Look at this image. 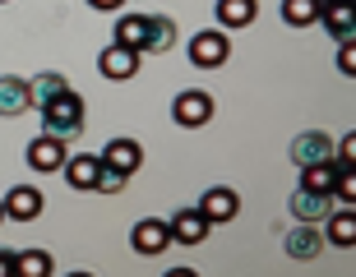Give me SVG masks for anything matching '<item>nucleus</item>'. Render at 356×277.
I'll list each match as a JSON object with an SVG mask.
<instances>
[{
    "label": "nucleus",
    "mask_w": 356,
    "mask_h": 277,
    "mask_svg": "<svg viewBox=\"0 0 356 277\" xmlns=\"http://www.w3.org/2000/svg\"><path fill=\"white\" fill-rule=\"evenodd\" d=\"M33 111V92H28V79H14V74H0V116H24Z\"/></svg>",
    "instance_id": "obj_14"
},
{
    "label": "nucleus",
    "mask_w": 356,
    "mask_h": 277,
    "mask_svg": "<svg viewBox=\"0 0 356 277\" xmlns=\"http://www.w3.org/2000/svg\"><path fill=\"white\" fill-rule=\"evenodd\" d=\"M0 203H5V217H14V222H33V217L47 208L42 190H33V185H14V190L0 199Z\"/></svg>",
    "instance_id": "obj_10"
},
{
    "label": "nucleus",
    "mask_w": 356,
    "mask_h": 277,
    "mask_svg": "<svg viewBox=\"0 0 356 277\" xmlns=\"http://www.w3.org/2000/svg\"><path fill=\"white\" fill-rule=\"evenodd\" d=\"M0 277H14V254L0 250Z\"/></svg>",
    "instance_id": "obj_29"
},
{
    "label": "nucleus",
    "mask_w": 356,
    "mask_h": 277,
    "mask_svg": "<svg viewBox=\"0 0 356 277\" xmlns=\"http://www.w3.org/2000/svg\"><path fill=\"white\" fill-rule=\"evenodd\" d=\"M0 222H5V203H0Z\"/></svg>",
    "instance_id": "obj_30"
},
{
    "label": "nucleus",
    "mask_w": 356,
    "mask_h": 277,
    "mask_svg": "<svg viewBox=\"0 0 356 277\" xmlns=\"http://www.w3.org/2000/svg\"><path fill=\"white\" fill-rule=\"evenodd\" d=\"M199 212L209 217V226H218V222H236L241 194H236V190H227V185H213L209 194L199 199Z\"/></svg>",
    "instance_id": "obj_6"
},
{
    "label": "nucleus",
    "mask_w": 356,
    "mask_h": 277,
    "mask_svg": "<svg viewBox=\"0 0 356 277\" xmlns=\"http://www.w3.org/2000/svg\"><path fill=\"white\" fill-rule=\"evenodd\" d=\"M130 245L139 254H148V259H153V254H162L167 245H176V240H172V226L162 222V217H144V222H134Z\"/></svg>",
    "instance_id": "obj_5"
},
{
    "label": "nucleus",
    "mask_w": 356,
    "mask_h": 277,
    "mask_svg": "<svg viewBox=\"0 0 356 277\" xmlns=\"http://www.w3.org/2000/svg\"><path fill=\"white\" fill-rule=\"evenodd\" d=\"M291 217H296V222H324V217H329V194H315V190H305V185H296V194H291Z\"/></svg>",
    "instance_id": "obj_15"
},
{
    "label": "nucleus",
    "mask_w": 356,
    "mask_h": 277,
    "mask_svg": "<svg viewBox=\"0 0 356 277\" xmlns=\"http://www.w3.org/2000/svg\"><path fill=\"white\" fill-rule=\"evenodd\" d=\"M125 181H130V176L125 171H116V167H97V181H92V190H97V194H120V190H125Z\"/></svg>",
    "instance_id": "obj_25"
},
{
    "label": "nucleus",
    "mask_w": 356,
    "mask_h": 277,
    "mask_svg": "<svg viewBox=\"0 0 356 277\" xmlns=\"http://www.w3.org/2000/svg\"><path fill=\"white\" fill-rule=\"evenodd\" d=\"M92 10H102V14H111V10H120V5H125V0H88Z\"/></svg>",
    "instance_id": "obj_28"
},
{
    "label": "nucleus",
    "mask_w": 356,
    "mask_h": 277,
    "mask_svg": "<svg viewBox=\"0 0 356 277\" xmlns=\"http://www.w3.org/2000/svg\"><path fill=\"white\" fill-rule=\"evenodd\" d=\"M227 56H232V42H227L222 28H209V33L190 37V65L195 69H218Z\"/></svg>",
    "instance_id": "obj_2"
},
{
    "label": "nucleus",
    "mask_w": 356,
    "mask_h": 277,
    "mask_svg": "<svg viewBox=\"0 0 356 277\" xmlns=\"http://www.w3.org/2000/svg\"><path fill=\"white\" fill-rule=\"evenodd\" d=\"M83 130V97L74 88L56 92L51 102L42 106V134H56V139H74V134Z\"/></svg>",
    "instance_id": "obj_1"
},
{
    "label": "nucleus",
    "mask_w": 356,
    "mask_h": 277,
    "mask_svg": "<svg viewBox=\"0 0 356 277\" xmlns=\"http://www.w3.org/2000/svg\"><path fill=\"white\" fill-rule=\"evenodd\" d=\"M319 5H324V0H319Z\"/></svg>",
    "instance_id": "obj_32"
},
{
    "label": "nucleus",
    "mask_w": 356,
    "mask_h": 277,
    "mask_svg": "<svg viewBox=\"0 0 356 277\" xmlns=\"http://www.w3.org/2000/svg\"><path fill=\"white\" fill-rule=\"evenodd\" d=\"M319 24L329 28L338 42L356 37V10H352V0H324V5H319Z\"/></svg>",
    "instance_id": "obj_12"
},
{
    "label": "nucleus",
    "mask_w": 356,
    "mask_h": 277,
    "mask_svg": "<svg viewBox=\"0 0 356 277\" xmlns=\"http://www.w3.org/2000/svg\"><path fill=\"white\" fill-rule=\"evenodd\" d=\"M338 171H343V167H338V162H310V167H301V185L305 190H315V194H333V181H338Z\"/></svg>",
    "instance_id": "obj_19"
},
{
    "label": "nucleus",
    "mask_w": 356,
    "mask_h": 277,
    "mask_svg": "<svg viewBox=\"0 0 356 277\" xmlns=\"http://www.w3.org/2000/svg\"><path fill=\"white\" fill-rule=\"evenodd\" d=\"M259 14V0H218V24L222 28H250Z\"/></svg>",
    "instance_id": "obj_17"
},
{
    "label": "nucleus",
    "mask_w": 356,
    "mask_h": 277,
    "mask_svg": "<svg viewBox=\"0 0 356 277\" xmlns=\"http://www.w3.org/2000/svg\"><path fill=\"white\" fill-rule=\"evenodd\" d=\"M282 250H287L291 259H301V264H305V259H315V254L324 250V231H319L315 222H296L287 236H282Z\"/></svg>",
    "instance_id": "obj_9"
},
{
    "label": "nucleus",
    "mask_w": 356,
    "mask_h": 277,
    "mask_svg": "<svg viewBox=\"0 0 356 277\" xmlns=\"http://www.w3.org/2000/svg\"><path fill=\"white\" fill-rule=\"evenodd\" d=\"M14 273H19V277H47V273H51V254H42V250L14 254Z\"/></svg>",
    "instance_id": "obj_24"
},
{
    "label": "nucleus",
    "mask_w": 356,
    "mask_h": 277,
    "mask_svg": "<svg viewBox=\"0 0 356 277\" xmlns=\"http://www.w3.org/2000/svg\"><path fill=\"white\" fill-rule=\"evenodd\" d=\"M291 162L296 167H310V162H324V158H333V139L329 134H319V130H305V134H296L291 139Z\"/></svg>",
    "instance_id": "obj_11"
},
{
    "label": "nucleus",
    "mask_w": 356,
    "mask_h": 277,
    "mask_svg": "<svg viewBox=\"0 0 356 277\" xmlns=\"http://www.w3.org/2000/svg\"><path fill=\"white\" fill-rule=\"evenodd\" d=\"M102 162H106V167H116V171H125V176H134L139 167H144V148L120 134V139H111V144L102 148Z\"/></svg>",
    "instance_id": "obj_13"
},
{
    "label": "nucleus",
    "mask_w": 356,
    "mask_h": 277,
    "mask_svg": "<svg viewBox=\"0 0 356 277\" xmlns=\"http://www.w3.org/2000/svg\"><path fill=\"white\" fill-rule=\"evenodd\" d=\"M167 226H172L176 245H204V240H209V217H204L199 208H176Z\"/></svg>",
    "instance_id": "obj_8"
},
{
    "label": "nucleus",
    "mask_w": 356,
    "mask_h": 277,
    "mask_svg": "<svg viewBox=\"0 0 356 277\" xmlns=\"http://www.w3.org/2000/svg\"><path fill=\"white\" fill-rule=\"evenodd\" d=\"M352 162H356V139L347 134L343 144H338V167H352Z\"/></svg>",
    "instance_id": "obj_27"
},
{
    "label": "nucleus",
    "mask_w": 356,
    "mask_h": 277,
    "mask_svg": "<svg viewBox=\"0 0 356 277\" xmlns=\"http://www.w3.org/2000/svg\"><path fill=\"white\" fill-rule=\"evenodd\" d=\"M116 42L120 47H134V51H144L148 42V14H125L116 24Z\"/></svg>",
    "instance_id": "obj_21"
},
{
    "label": "nucleus",
    "mask_w": 356,
    "mask_h": 277,
    "mask_svg": "<svg viewBox=\"0 0 356 277\" xmlns=\"http://www.w3.org/2000/svg\"><path fill=\"white\" fill-rule=\"evenodd\" d=\"M0 5H5V0H0Z\"/></svg>",
    "instance_id": "obj_31"
},
{
    "label": "nucleus",
    "mask_w": 356,
    "mask_h": 277,
    "mask_svg": "<svg viewBox=\"0 0 356 277\" xmlns=\"http://www.w3.org/2000/svg\"><path fill=\"white\" fill-rule=\"evenodd\" d=\"M176 47V24L167 14H148V42L144 51H172Z\"/></svg>",
    "instance_id": "obj_20"
},
{
    "label": "nucleus",
    "mask_w": 356,
    "mask_h": 277,
    "mask_svg": "<svg viewBox=\"0 0 356 277\" xmlns=\"http://www.w3.org/2000/svg\"><path fill=\"white\" fill-rule=\"evenodd\" d=\"M70 83H65V74H51V69H47V74H38V79H28V92H33V106H47L56 97V92H65Z\"/></svg>",
    "instance_id": "obj_22"
},
{
    "label": "nucleus",
    "mask_w": 356,
    "mask_h": 277,
    "mask_svg": "<svg viewBox=\"0 0 356 277\" xmlns=\"http://www.w3.org/2000/svg\"><path fill=\"white\" fill-rule=\"evenodd\" d=\"M65 139H56V134H38L33 144H28V167L33 171H42V176H51V171H60L65 167Z\"/></svg>",
    "instance_id": "obj_4"
},
{
    "label": "nucleus",
    "mask_w": 356,
    "mask_h": 277,
    "mask_svg": "<svg viewBox=\"0 0 356 277\" xmlns=\"http://www.w3.org/2000/svg\"><path fill=\"white\" fill-rule=\"evenodd\" d=\"M324 245H343V250L356 245V212L352 208H329V217H324Z\"/></svg>",
    "instance_id": "obj_16"
},
{
    "label": "nucleus",
    "mask_w": 356,
    "mask_h": 277,
    "mask_svg": "<svg viewBox=\"0 0 356 277\" xmlns=\"http://www.w3.org/2000/svg\"><path fill=\"white\" fill-rule=\"evenodd\" d=\"M338 69H343L347 79L356 74V42L347 37V42H338Z\"/></svg>",
    "instance_id": "obj_26"
},
{
    "label": "nucleus",
    "mask_w": 356,
    "mask_h": 277,
    "mask_svg": "<svg viewBox=\"0 0 356 277\" xmlns=\"http://www.w3.org/2000/svg\"><path fill=\"white\" fill-rule=\"evenodd\" d=\"M172 116H176V125H185V130H199V125H209V120H213V92H204V88H185V92H176Z\"/></svg>",
    "instance_id": "obj_3"
},
{
    "label": "nucleus",
    "mask_w": 356,
    "mask_h": 277,
    "mask_svg": "<svg viewBox=\"0 0 356 277\" xmlns=\"http://www.w3.org/2000/svg\"><path fill=\"white\" fill-rule=\"evenodd\" d=\"M282 19H287L291 28L319 24V0H282Z\"/></svg>",
    "instance_id": "obj_23"
},
{
    "label": "nucleus",
    "mask_w": 356,
    "mask_h": 277,
    "mask_svg": "<svg viewBox=\"0 0 356 277\" xmlns=\"http://www.w3.org/2000/svg\"><path fill=\"white\" fill-rule=\"evenodd\" d=\"M139 56H144V51L111 42V47L97 56V69H102V79H134V74H139Z\"/></svg>",
    "instance_id": "obj_7"
},
{
    "label": "nucleus",
    "mask_w": 356,
    "mask_h": 277,
    "mask_svg": "<svg viewBox=\"0 0 356 277\" xmlns=\"http://www.w3.org/2000/svg\"><path fill=\"white\" fill-rule=\"evenodd\" d=\"M97 167H102V158H92V153H79V158H65V181L74 185V190H92V181H97Z\"/></svg>",
    "instance_id": "obj_18"
}]
</instances>
